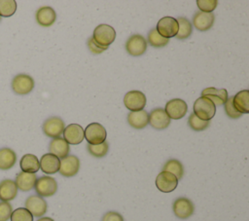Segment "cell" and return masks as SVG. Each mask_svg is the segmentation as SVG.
<instances>
[{
	"mask_svg": "<svg viewBox=\"0 0 249 221\" xmlns=\"http://www.w3.org/2000/svg\"><path fill=\"white\" fill-rule=\"evenodd\" d=\"M12 90L19 95H25L29 93L35 86L34 79L28 74H18L16 75L11 83Z\"/></svg>",
	"mask_w": 249,
	"mask_h": 221,
	"instance_id": "4",
	"label": "cell"
},
{
	"mask_svg": "<svg viewBox=\"0 0 249 221\" xmlns=\"http://www.w3.org/2000/svg\"><path fill=\"white\" fill-rule=\"evenodd\" d=\"M196 5L200 12L212 13L216 9L218 5V1L217 0H197Z\"/></svg>",
	"mask_w": 249,
	"mask_h": 221,
	"instance_id": "35",
	"label": "cell"
},
{
	"mask_svg": "<svg viewBox=\"0 0 249 221\" xmlns=\"http://www.w3.org/2000/svg\"><path fill=\"white\" fill-rule=\"evenodd\" d=\"M155 183L160 192L170 193L176 189L178 185V179L172 173L161 170L156 177Z\"/></svg>",
	"mask_w": 249,
	"mask_h": 221,
	"instance_id": "14",
	"label": "cell"
},
{
	"mask_svg": "<svg viewBox=\"0 0 249 221\" xmlns=\"http://www.w3.org/2000/svg\"><path fill=\"white\" fill-rule=\"evenodd\" d=\"M188 125L193 130L201 131V130L206 129L210 126V121H203V120L197 118L194 113H192L189 116Z\"/></svg>",
	"mask_w": 249,
	"mask_h": 221,
	"instance_id": "32",
	"label": "cell"
},
{
	"mask_svg": "<svg viewBox=\"0 0 249 221\" xmlns=\"http://www.w3.org/2000/svg\"><path fill=\"white\" fill-rule=\"evenodd\" d=\"M18 187L14 180L4 179L0 182V200L1 202L13 201L18 195Z\"/></svg>",
	"mask_w": 249,
	"mask_h": 221,
	"instance_id": "24",
	"label": "cell"
},
{
	"mask_svg": "<svg viewBox=\"0 0 249 221\" xmlns=\"http://www.w3.org/2000/svg\"><path fill=\"white\" fill-rule=\"evenodd\" d=\"M51 154L56 156L58 159H63L70 153V145L64 140L63 137H56L52 139L49 145Z\"/></svg>",
	"mask_w": 249,
	"mask_h": 221,
	"instance_id": "21",
	"label": "cell"
},
{
	"mask_svg": "<svg viewBox=\"0 0 249 221\" xmlns=\"http://www.w3.org/2000/svg\"><path fill=\"white\" fill-rule=\"evenodd\" d=\"M201 96H204L211 100L213 104L216 105H224L227 101L229 95L226 89H217V88H205L201 91Z\"/></svg>",
	"mask_w": 249,
	"mask_h": 221,
	"instance_id": "19",
	"label": "cell"
},
{
	"mask_svg": "<svg viewBox=\"0 0 249 221\" xmlns=\"http://www.w3.org/2000/svg\"><path fill=\"white\" fill-rule=\"evenodd\" d=\"M106 129L99 123H90L84 129V138H86L89 144H100L106 141Z\"/></svg>",
	"mask_w": 249,
	"mask_h": 221,
	"instance_id": "3",
	"label": "cell"
},
{
	"mask_svg": "<svg viewBox=\"0 0 249 221\" xmlns=\"http://www.w3.org/2000/svg\"><path fill=\"white\" fill-rule=\"evenodd\" d=\"M17 162V154L8 147L0 149V169L8 170L12 168Z\"/></svg>",
	"mask_w": 249,
	"mask_h": 221,
	"instance_id": "26",
	"label": "cell"
},
{
	"mask_svg": "<svg viewBox=\"0 0 249 221\" xmlns=\"http://www.w3.org/2000/svg\"><path fill=\"white\" fill-rule=\"evenodd\" d=\"M35 191L38 196L44 197H52L57 191V182L52 176H41L37 178L35 183Z\"/></svg>",
	"mask_w": 249,
	"mask_h": 221,
	"instance_id": "5",
	"label": "cell"
},
{
	"mask_svg": "<svg viewBox=\"0 0 249 221\" xmlns=\"http://www.w3.org/2000/svg\"><path fill=\"white\" fill-rule=\"evenodd\" d=\"M146 96L140 91H129L124 96V104L130 112L143 110L146 106Z\"/></svg>",
	"mask_w": 249,
	"mask_h": 221,
	"instance_id": "6",
	"label": "cell"
},
{
	"mask_svg": "<svg viewBox=\"0 0 249 221\" xmlns=\"http://www.w3.org/2000/svg\"><path fill=\"white\" fill-rule=\"evenodd\" d=\"M170 121V118L167 116L163 108L158 107L149 113V124L156 129H165L169 126Z\"/></svg>",
	"mask_w": 249,
	"mask_h": 221,
	"instance_id": "15",
	"label": "cell"
},
{
	"mask_svg": "<svg viewBox=\"0 0 249 221\" xmlns=\"http://www.w3.org/2000/svg\"><path fill=\"white\" fill-rule=\"evenodd\" d=\"M63 138L68 144H80L84 140V129L78 124H70L64 128Z\"/></svg>",
	"mask_w": 249,
	"mask_h": 221,
	"instance_id": "16",
	"label": "cell"
},
{
	"mask_svg": "<svg viewBox=\"0 0 249 221\" xmlns=\"http://www.w3.org/2000/svg\"><path fill=\"white\" fill-rule=\"evenodd\" d=\"M91 38L98 46L108 48L115 41L116 31L109 24H99L94 28Z\"/></svg>",
	"mask_w": 249,
	"mask_h": 221,
	"instance_id": "1",
	"label": "cell"
},
{
	"mask_svg": "<svg viewBox=\"0 0 249 221\" xmlns=\"http://www.w3.org/2000/svg\"><path fill=\"white\" fill-rule=\"evenodd\" d=\"M35 18L39 25L43 27H50L54 23L56 19V13L52 7L43 6L36 11Z\"/></svg>",
	"mask_w": 249,
	"mask_h": 221,
	"instance_id": "17",
	"label": "cell"
},
{
	"mask_svg": "<svg viewBox=\"0 0 249 221\" xmlns=\"http://www.w3.org/2000/svg\"><path fill=\"white\" fill-rule=\"evenodd\" d=\"M101 221H124L122 214H120L117 211H108L106 212L102 218Z\"/></svg>",
	"mask_w": 249,
	"mask_h": 221,
	"instance_id": "39",
	"label": "cell"
},
{
	"mask_svg": "<svg viewBox=\"0 0 249 221\" xmlns=\"http://www.w3.org/2000/svg\"><path fill=\"white\" fill-rule=\"evenodd\" d=\"M36 180H37V176L35 173L20 171L19 173L17 174L15 183L18 189H19L20 191L28 192L34 188Z\"/></svg>",
	"mask_w": 249,
	"mask_h": 221,
	"instance_id": "23",
	"label": "cell"
},
{
	"mask_svg": "<svg viewBox=\"0 0 249 221\" xmlns=\"http://www.w3.org/2000/svg\"><path fill=\"white\" fill-rule=\"evenodd\" d=\"M156 29L161 37L169 39L177 35L179 24L176 18L172 17H163L158 21Z\"/></svg>",
	"mask_w": 249,
	"mask_h": 221,
	"instance_id": "7",
	"label": "cell"
},
{
	"mask_svg": "<svg viewBox=\"0 0 249 221\" xmlns=\"http://www.w3.org/2000/svg\"><path fill=\"white\" fill-rule=\"evenodd\" d=\"M224 109H225V112L226 114L231 118V119H238L242 116V114L240 112H238L235 107L233 106V103H232V96H230L228 97L227 101L225 102L224 104Z\"/></svg>",
	"mask_w": 249,
	"mask_h": 221,
	"instance_id": "36",
	"label": "cell"
},
{
	"mask_svg": "<svg viewBox=\"0 0 249 221\" xmlns=\"http://www.w3.org/2000/svg\"><path fill=\"white\" fill-rule=\"evenodd\" d=\"M176 19L179 24V29H178L177 35L175 37H177L179 40H184V39L189 38L193 32V26H192V23L190 22V20L184 17H180Z\"/></svg>",
	"mask_w": 249,
	"mask_h": 221,
	"instance_id": "29",
	"label": "cell"
},
{
	"mask_svg": "<svg viewBox=\"0 0 249 221\" xmlns=\"http://www.w3.org/2000/svg\"><path fill=\"white\" fill-rule=\"evenodd\" d=\"M19 166L21 171L36 173L40 169V163L38 158L33 154H25L21 157Z\"/></svg>",
	"mask_w": 249,
	"mask_h": 221,
	"instance_id": "25",
	"label": "cell"
},
{
	"mask_svg": "<svg viewBox=\"0 0 249 221\" xmlns=\"http://www.w3.org/2000/svg\"><path fill=\"white\" fill-rule=\"evenodd\" d=\"M162 171H167L172 173L179 180L184 175V166L180 161L176 159H169L163 165Z\"/></svg>",
	"mask_w": 249,
	"mask_h": 221,
	"instance_id": "28",
	"label": "cell"
},
{
	"mask_svg": "<svg viewBox=\"0 0 249 221\" xmlns=\"http://www.w3.org/2000/svg\"><path fill=\"white\" fill-rule=\"evenodd\" d=\"M88 152L94 158H103L107 155L109 151V144L107 141H104L100 144H89L87 146Z\"/></svg>",
	"mask_w": 249,
	"mask_h": 221,
	"instance_id": "31",
	"label": "cell"
},
{
	"mask_svg": "<svg viewBox=\"0 0 249 221\" xmlns=\"http://www.w3.org/2000/svg\"><path fill=\"white\" fill-rule=\"evenodd\" d=\"M0 20H1V17H0Z\"/></svg>",
	"mask_w": 249,
	"mask_h": 221,
	"instance_id": "41",
	"label": "cell"
},
{
	"mask_svg": "<svg viewBox=\"0 0 249 221\" xmlns=\"http://www.w3.org/2000/svg\"><path fill=\"white\" fill-rule=\"evenodd\" d=\"M87 46H88V48H89V52H90V53H92V54H94V55L101 54V53L105 52V51L108 49V48H102V47L98 46V45L93 41V39H92L91 37H89V38L88 39Z\"/></svg>",
	"mask_w": 249,
	"mask_h": 221,
	"instance_id": "38",
	"label": "cell"
},
{
	"mask_svg": "<svg viewBox=\"0 0 249 221\" xmlns=\"http://www.w3.org/2000/svg\"><path fill=\"white\" fill-rule=\"evenodd\" d=\"M37 221H54V220L51 217H41Z\"/></svg>",
	"mask_w": 249,
	"mask_h": 221,
	"instance_id": "40",
	"label": "cell"
},
{
	"mask_svg": "<svg viewBox=\"0 0 249 221\" xmlns=\"http://www.w3.org/2000/svg\"><path fill=\"white\" fill-rule=\"evenodd\" d=\"M193 110V113L203 121H210L216 114V106L211 100L204 96L196 98L194 103Z\"/></svg>",
	"mask_w": 249,
	"mask_h": 221,
	"instance_id": "2",
	"label": "cell"
},
{
	"mask_svg": "<svg viewBox=\"0 0 249 221\" xmlns=\"http://www.w3.org/2000/svg\"><path fill=\"white\" fill-rule=\"evenodd\" d=\"M17 2L15 0H0V17L9 18L16 13Z\"/></svg>",
	"mask_w": 249,
	"mask_h": 221,
	"instance_id": "33",
	"label": "cell"
},
{
	"mask_svg": "<svg viewBox=\"0 0 249 221\" xmlns=\"http://www.w3.org/2000/svg\"><path fill=\"white\" fill-rule=\"evenodd\" d=\"M214 20L215 17L213 13L197 11L193 17V25L199 31H206L212 27Z\"/></svg>",
	"mask_w": 249,
	"mask_h": 221,
	"instance_id": "18",
	"label": "cell"
},
{
	"mask_svg": "<svg viewBox=\"0 0 249 221\" xmlns=\"http://www.w3.org/2000/svg\"><path fill=\"white\" fill-rule=\"evenodd\" d=\"M172 210L175 216L179 219H187L195 212V204L188 198H177L172 204Z\"/></svg>",
	"mask_w": 249,
	"mask_h": 221,
	"instance_id": "8",
	"label": "cell"
},
{
	"mask_svg": "<svg viewBox=\"0 0 249 221\" xmlns=\"http://www.w3.org/2000/svg\"><path fill=\"white\" fill-rule=\"evenodd\" d=\"M25 208L33 215V217H42L48 210L47 202L38 195L29 196L25 200Z\"/></svg>",
	"mask_w": 249,
	"mask_h": 221,
	"instance_id": "12",
	"label": "cell"
},
{
	"mask_svg": "<svg viewBox=\"0 0 249 221\" xmlns=\"http://www.w3.org/2000/svg\"><path fill=\"white\" fill-rule=\"evenodd\" d=\"M146 41L154 48H162L168 44L169 39H165V38L161 37L158 33L156 28H152L148 33V38Z\"/></svg>",
	"mask_w": 249,
	"mask_h": 221,
	"instance_id": "30",
	"label": "cell"
},
{
	"mask_svg": "<svg viewBox=\"0 0 249 221\" xmlns=\"http://www.w3.org/2000/svg\"><path fill=\"white\" fill-rule=\"evenodd\" d=\"M232 103L235 109L241 114L249 112V91L243 90L232 96Z\"/></svg>",
	"mask_w": 249,
	"mask_h": 221,
	"instance_id": "27",
	"label": "cell"
},
{
	"mask_svg": "<svg viewBox=\"0 0 249 221\" xmlns=\"http://www.w3.org/2000/svg\"><path fill=\"white\" fill-rule=\"evenodd\" d=\"M148 43L140 34H134L128 37L125 42V51L132 56H140L147 50Z\"/></svg>",
	"mask_w": 249,
	"mask_h": 221,
	"instance_id": "9",
	"label": "cell"
},
{
	"mask_svg": "<svg viewBox=\"0 0 249 221\" xmlns=\"http://www.w3.org/2000/svg\"><path fill=\"white\" fill-rule=\"evenodd\" d=\"M164 111L170 120H178L187 114L188 105L186 101L181 98H172L166 102Z\"/></svg>",
	"mask_w": 249,
	"mask_h": 221,
	"instance_id": "11",
	"label": "cell"
},
{
	"mask_svg": "<svg viewBox=\"0 0 249 221\" xmlns=\"http://www.w3.org/2000/svg\"><path fill=\"white\" fill-rule=\"evenodd\" d=\"M10 220L11 221H33V215L25 207H18L13 210Z\"/></svg>",
	"mask_w": 249,
	"mask_h": 221,
	"instance_id": "34",
	"label": "cell"
},
{
	"mask_svg": "<svg viewBox=\"0 0 249 221\" xmlns=\"http://www.w3.org/2000/svg\"><path fill=\"white\" fill-rule=\"evenodd\" d=\"M13 212L12 204L8 202H0V221H8Z\"/></svg>",
	"mask_w": 249,
	"mask_h": 221,
	"instance_id": "37",
	"label": "cell"
},
{
	"mask_svg": "<svg viewBox=\"0 0 249 221\" xmlns=\"http://www.w3.org/2000/svg\"><path fill=\"white\" fill-rule=\"evenodd\" d=\"M80 169V160L74 155H68L60 160L58 172L64 177L75 176Z\"/></svg>",
	"mask_w": 249,
	"mask_h": 221,
	"instance_id": "13",
	"label": "cell"
},
{
	"mask_svg": "<svg viewBox=\"0 0 249 221\" xmlns=\"http://www.w3.org/2000/svg\"><path fill=\"white\" fill-rule=\"evenodd\" d=\"M127 123L135 129H142L149 124V113L146 110L129 112L127 115Z\"/></svg>",
	"mask_w": 249,
	"mask_h": 221,
	"instance_id": "22",
	"label": "cell"
},
{
	"mask_svg": "<svg viewBox=\"0 0 249 221\" xmlns=\"http://www.w3.org/2000/svg\"><path fill=\"white\" fill-rule=\"evenodd\" d=\"M64 128L65 125L63 120L57 116H53L48 118L44 122L42 129L45 135H47L48 137H52L53 139L56 137H60V135L63 133Z\"/></svg>",
	"mask_w": 249,
	"mask_h": 221,
	"instance_id": "10",
	"label": "cell"
},
{
	"mask_svg": "<svg viewBox=\"0 0 249 221\" xmlns=\"http://www.w3.org/2000/svg\"><path fill=\"white\" fill-rule=\"evenodd\" d=\"M39 163H40V169L44 173L53 174V173H56L59 169L60 160L56 156L51 153H47L41 157Z\"/></svg>",
	"mask_w": 249,
	"mask_h": 221,
	"instance_id": "20",
	"label": "cell"
}]
</instances>
